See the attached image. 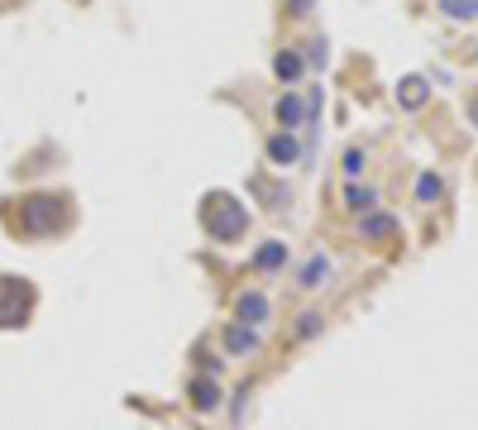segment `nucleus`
Listing matches in <instances>:
<instances>
[{"label":"nucleus","instance_id":"nucleus-1","mask_svg":"<svg viewBox=\"0 0 478 430\" xmlns=\"http://www.w3.org/2000/svg\"><path fill=\"white\" fill-rule=\"evenodd\" d=\"M206 230L220 239H235L239 230H244V210L230 201V196H210L206 201Z\"/></svg>","mask_w":478,"mask_h":430},{"label":"nucleus","instance_id":"nucleus-2","mask_svg":"<svg viewBox=\"0 0 478 430\" xmlns=\"http://www.w3.org/2000/svg\"><path fill=\"white\" fill-rule=\"evenodd\" d=\"M191 401H196L201 411H210V406H220V387H215V382H196V387H191Z\"/></svg>","mask_w":478,"mask_h":430},{"label":"nucleus","instance_id":"nucleus-3","mask_svg":"<svg viewBox=\"0 0 478 430\" xmlns=\"http://www.w3.org/2000/svg\"><path fill=\"white\" fill-rule=\"evenodd\" d=\"M239 316L244 320H263L268 316V302H263V297H244V302H239Z\"/></svg>","mask_w":478,"mask_h":430},{"label":"nucleus","instance_id":"nucleus-4","mask_svg":"<svg viewBox=\"0 0 478 430\" xmlns=\"http://www.w3.org/2000/svg\"><path fill=\"white\" fill-rule=\"evenodd\" d=\"M402 91H407V106H421V101H426V81H421V77H412L407 86H402Z\"/></svg>","mask_w":478,"mask_h":430},{"label":"nucleus","instance_id":"nucleus-5","mask_svg":"<svg viewBox=\"0 0 478 430\" xmlns=\"http://www.w3.org/2000/svg\"><path fill=\"white\" fill-rule=\"evenodd\" d=\"M278 115H283L287 125H297V115H302V101H297V96H287L283 106H278Z\"/></svg>","mask_w":478,"mask_h":430},{"label":"nucleus","instance_id":"nucleus-6","mask_svg":"<svg viewBox=\"0 0 478 430\" xmlns=\"http://www.w3.org/2000/svg\"><path fill=\"white\" fill-rule=\"evenodd\" d=\"M230 349H235V354L254 349V334H249V330H230Z\"/></svg>","mask_w":478,"mask_h":430},{"label":"nucleus","instance_id":"nucleus-7","mask_svg":"<svg viewBox=\"0 0 478 430\" xmlns=\"http://www.w3.org/2000/svg\"><path fill=\"white\" fill-rule=\"evenodd\" d=\"M273 158H287V163H292V158H297V143H292V139H273Z\"/></svg>","mask_w":478,"mask_h":430},{"label":"nucleus","instance_id":"nucleus-8","mask_svg":"<svg viewBox=\"0 0 478 430\" xmlns=\"http://www.w3.org/2000/svg\"><path fill=\"white\" fill-rule=\"evenodd\" d=\"M345 173H364V153H359V148H350V153H345Z\"/></svg>","mask_w":478,"mask_h":430},{"label":"nucleus","instance_id":"nucleus-9","mask_svg":"<svg viewBox=\"0 0 478 430\" xmlns=\"http://www.w3.org/2000/svg\"><path fill=\"white\" fill-rule=\"evenodd\" d=\"M278 72H283V77H297V72H302V63H297V58H287V53H283V58H278Z\"/></svg>","mask_w":478,"mask_h":430},{"label":"nucleus","instance_id":"nucleus-10","mask_svg":"<svg viewBox=\"0 0 478 430\" xmlns=\"http://www.w3.org/2000/svg\"><path fill=\"white\" fill-rule=\"evenodd\" d=\"M320 272H325V258H316V263L306 268V287H320Z\"/></svg>","mask_w":478,"mask_h":430},{"label":"nucleus","instance_id":"nucleus-11","mask_svg":"<svg viewBox=\"0 0 478 430\" xmlns=\"http://www.w3.org/2000/svg\"><path fill=\"white\" fill-rule=\"evenodd\" d=\"M350 206L368 210V206H373V191H350Z\"/></svg>","mask_w":478,"mask_h":430},{"label":"nucleus","instance_id":"nucleus-12","mask_svg":"<svg viewBox=\"0 0 478 430\" xmlns=\"http://www.w3.org/2000/svg\"><path fill=\"white\" fill-rule=\"evenodd\" d=\"M387 230H392V220H382V215L378 220H368V235H387Z\"/></svg>","mask_w":478,"mask_h":430},{"label":"nucleus","instance_id":"nucleus-13","mask_svg":"<svg viewBox=\"0 0 478 430\" xmlns=\"http://www.w3.org/2000/svg\"><path fill=\"white\" fill-rule=\"evenodd\" d=\"M474 120H478V101H474Z\"/></svg>","mask_w":478,"mask_h":430}]
</instances>
